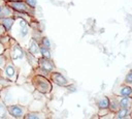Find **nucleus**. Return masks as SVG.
<instances>
[{
  "label": "nucleus",
  "mask_w": 132,
  "mask_h": 119,
  "mask_svg": "<svg viewBox=\"0 0 132 119\" xmlns=\"http://www.w3.org/2000/svg\"><path fill=\"white\" fill-rule=\"evenodd\" d=\"M33 83H34L35 88L41 93H47V92H51V90H52V84H51L50 80H47L43 76L37 75L33 79Z\"/></svg>",
  "instance_id": "1"
},
{
  "label": "nucleus",
  "mask_w": 132,
  "mask_h": 119,
  "mask_svg": "<svg viewBox=\"0 0 132 119\" xmlns=\"http://www.w3.org/2000/svg\"><path fill=\"white\" fill-rule=\"evenodd\" d=\"M6 4H7L10 8H12V9H14V10H16V11H20V12L28 13L29 10L31 9V7L28 6V5L26 4V2H25V1L23 2L22 0H19V1H11V0H9V1L6 2Z\"/></svg>",
  "instance_id": "2"
},
{
  "label": "nucleus",
  "mask_w": 132,
  "mask_h": 119,
  "mask_svg": "<svg viewBox=\"0 0 132 119\" xmlns=\"http://www.w3.org/2000/svg\"><path fill=\"white\" fill-rule=\"evenodd\" d=\"M7 112L13 117V118H23L25 115V108L19 105H12V106H8L6 107Z\"/></svg>",
  "instance_id": "3"
},
{
  "label": "nucleus",
  "mask_w": 132,
  "mask_h": 119,
  "mask_svg": "<svg viewBox=\"0 0 132 119\" xmlns=\"http://www.w3.org/2000/svg\"><path fill=\"white\" fill-rule=\"evenodd\" d=\"M51 80L61 87H67L68 86V80L60 72H53L51 75Z\"/></svg>",
  "instance_id": "4"
},
{
  "label": "nucleus",
  "mask_w": 132,
  "mask_h": 119,
  "mask_svg": "<svg viewBox=\"0 0 132 119\" xmlns=\"http://www.w3.org/2000/svg\"><path fill=\"white\" fill-rule=\"evenodd\" d=\"M38 64H39V67L41 69H43L44 71L46 72H50V71H53L54 68H55V65L54 63L52 62L51 59L48 58H44V57H41L39 60H38Z\"/></svg>",
  "instance_id": "5"
},
{
  "label": "nucleus",
  "mask_w": 132,
  "mask_h": 119,
  "mask_svg": "<svg viewBox=\"0 0 132 119\" xmlns=\"http://www.w3.org/2000/svg\"><path fill=\"white\" fill-rule=\"evenodd\" d=\"M118 101H119V106H120V108L130 109V105H131L130 96H122Z\"/></svg>",
  "instance_id": "6"
},
{
  "label": "nucleus",
  "mask_w": 132,
  "mask_h": 119,
  "mask_svg": "<svg viewBox=\"0 0 132 119\" xmlns=\"http://www.w3.org/2000/svg\"><path fill=\"white\" fill-rule=\"evenodd\" d=\"M13 22H14V20L11 19V18H8V17H6V18H2V20H1V24H2V26L5 28L6 31L10 30V28L12 27Z\"/></svg>",
  "instance_id": "7"
},
{
  "label": "nucleus",
  "mask_w": 132,
  "mask_h": 119,
  "mask_svg": "<svg viewBox=\"0 0 132 119\" xmlns=\"http://www.w3.org/2000/svg\"><path fill=\"white\" fill-rule=\"evenodd\" d=\"M129 115V109L126 108H119V110L117 111V115L116 117L118 119H124Z\"/></svg>",
  "instance_id": "8"
},
{
  "label": "nucleus",
  "mask_w": 132,
  "mask_h": 119,
  "mask_svg": "<svg viewBox=\"0 0 132 119\" xmlns=\"http://www.w3.org/2000/svg\"><path fill=\"white\" fill-rule=\"evenodd\" d=\"M108 105H109V98L108 97H102L98 102H97V106L99 109H102V110H105V109H108Z\"/></svg>",
  "instance_id": "9"
},
{
  "label": "nucleus",
  "mask_w": 132,
  "mask_h": 119,
  "mask_svg": "<svg viewBox=\"0 0 132 119\" xmlns=\"http://www.w3.org/2000/svg\"><path fill=\"white\" fill-rule=\"evenodd\" d=\"M119 92H120V95H121V96H130L131 93H132V89H131L130 86L126 85V86L121 87Z\"/></svg>",
  "instance_id": "10"
},
{
  "label": "nucleus",
  "mask_w": 132,
  "mask_h": 119,
  "mask_svg": "<svg viewBox=\"0 0 132 119\" xmlns=\"http://www.w3.org/2000/svg\"><path fill=\"white\" fill-rule=\"evenodd\" d=\"M39 52L41 53V56L44 58H48L51 59V52H50V48H46L42 44L39 46Z\"/></svg>",
  "instance_id": "11"
},
{
  "label": "nucleus",
  "mask_w": 132,
  "mask_h": 119,
  "mask_svg": "<svg viewBox=\"0 0 132 119\" xmlns=\"http://www.w3.org/2000/svg\"><path fill=\"white\" fill-rule=\"evenodd\" d=\"M5 73H6V77L7 78H12L14 76V73H15L14 67L11 64H7L5 66Z\"/></svg>",
  "instance_id": "12"
},
{
  "label": "nucleus",
  "mask_w": 132,
  "mask_h": 119,
  "mask_svg": "<svg viewBox=\"0 0 132 119\" xmlns=\"http://www.w3.org/2000/svg\"><path fill=\"white\" fill-rule=\"evenodd\" d=\"M29 52H30L32 55H36V54L39 52V47L37 46V43H36V41H35V40H32V42L30 43Z\"/></svg>",
  "instance_id": "13"
},
{
  "label": "nucleus",
  "mask_w": 132,
  "mask_h": 119,
  "mask_svg": "<svg viewBox=\"0 0 132 119\" xmlns=\"http://www.w3.org/2000/svg\"><path fill=\"white\" fill-rule=\"evenodd\" d=\"M120 106H119V101L116 100V99H112L110 100L109 99V105H108V109H110L111 112H117L119 110Z\"/></svg>",
  "instance_id": "14"
},
{
  "label": "nucleus",
  "mask_w": 132,
  "mask_h": 119,
  "mask_svg": "<svg viewBox=\"0 0 132 119\" xmlns=\"http://www.w3.org/2000/svg\"><path fill=\"white\" fill-rule=\"evenodd\" d=\"M24 117L26 119H40V118H43L42 114L40 113H28V114H25Z\"/></svg>",
  "instance_id": "15"
},
{
  "label": "nucleus",
  "mask_w": 132,
  "mask_h": 119,
  "mask_svg": "<svg viewBox=\"0 0 132 119\" xmlns=\"http://www.w3.org/2000/svg\"><path fill=\"white\" fill-rule=\"evenodd\" d=\"M6 114H7V109H6L5 105L0 102V118H4Z\"/></svg>",
  "instance_id": "16"
},
{
  "label": "nucleus",
  "mask_w": 132,
  "mask_h": 119,
  "mask_svg": "<svg viewBox=\"0 0 132 119\" xmlns=\"http://www.w3.org/2000/svg\"><path fill=\"white\" fill-rule=\"evenodd\" d=\"M2 8H3V7H2ZM3 9H4V11H2V10H1V12H0V16H2L3 18L8 17V16H7V13H8V14H11L10 7H9L8 5H7V6H4V8H3Z\"/></svg>",
  "instance_id": "17"
},
{
  "label": "nucleus",
  "mask_w": 132,
  "mask_h": 119,
  "mask_svg": "<svg viewBox=\"0 0 132 119\" xmlns=\"http://www.w3.org/2000/svg\"><path fill=\"white\" fill-rule=\"evenodd\" d=\"M125 83L127 85H130L132 83V70H129L128 73L126 75V78H125Z\"/></svg>",
  "instance_id": "18"
},
{
  "label": "nucleus",
  "mask_w": 132,
  "mask_h": 119,
  "mask_svg": "<svg viewBox=\"0 0 132 119\" xmlns=\"http://www.w3.org/2000/svg\"><path fill=\"white\" fill-rule=\"evenodd\" d=\"M25 2H26V4H27L28 6H30L32 9H33L34 7H36V5H37V1H36V0H25Z\"/></svg>",
  "instance_id": "19"
},
{
  "label": "nucleus",
  "mask_w": 132,
  "mask_h": 119,
  "mask_svg": "<svg viewBox=\"0 0 132 119\" xmlns=\"http://www.w3.org/2000/svg\"><path fill=\"white\" fill-rule=\"evenodd\" d=\"M41 44L44 46V47H46V48H51V42H50V40H48L46 37H43V38H42Z\"/></svg>",
  "instance_id": "20"
},
{
  "label": "nucleus",
  "mask_w": 132,
  "mask_h": 119,
  "mask_svg": "<svg viewBox=\"0 0 132 119\" xmlns=\"http://www.w3.org/2000/svg\"><path fill=\"white\" fill-rule=\"evenodd\" d=\"M4 64H5V59L3 56H0V66H2Z\"/></svg>",
  "instance_id": "21"
},
{
  "label": "nucleus",
  "mask_w": 132,
  "mask_h": 119,
  "mask_svg": "<svg viewBox=\"0 0 132 119\" xmlns=\"http://www.w3.org/2000/svg\"><path fill=\"white\" fill-rule=\"evenodd\" d=\"M1 10H2V6H0V12H1Z\"/></svg>",
  "instance_id": "22"
},
{
  "label": "nucleus",
  "mask_w": 132,
  "mask_h": 119,
  "mask_svg": "<svg viewBox=\"0 0 132 119\" xmlns=\"http://www.w3.org/2000/svg\"><path fill=\"white\" fill-rule=\"evenodd\" d=\"M1 49H2V46H1V43H0V51H1Z\"/></svg>",
  "instance_id": "23"
},
{
  "label": "nucleus",
  "mask_w": 132,
  "mask_h": 119,
  "mask_svg": "<svg viewBox=\"0 0 132 119\" xmlns=\"http://www.w3.org/2000/svg\"><path fill=\"white\" fill-rule=\"evenodd\" d=\"M11 1H19V0H11Z\"/></svg>",
  "instance_id": "24"
},
{
  "label": "nucleus",
  "mask_w": 132,
  "mask_h": 119,
  "mask_svg": "<svg viewBox=\"0 0 132 119\" xmlns=\"http://www.w3.org/2000/svg\"><path fill=\"white\" fill-rule=\"evenodd\" d=\"M0 73H1V71H0Z\"/></svg>",
  "instance_id": "25"
}]
</instances>
